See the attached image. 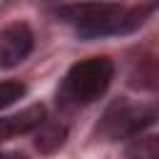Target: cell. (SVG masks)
<instances>
[{
  "mask_svg": "<svg viewBox=\"0 0 159 159\" xmlns=\"http://www.w3.org/2000/svg\"><path fill=\"white\" fill-rule=\"evenodd\" d=\"M67 142V127L62 122H50L45 119L37 129H35V147L42 154H55L57 149H62Z\"/></svg>",
  "mask_w": 159,
  "mask_h": 159,
  "instance_id": "obj_7",
  "label": "cell"
},
{
  "mask_svg": "<svg viewBox=\"0 0 159 159\" xmlns=\"http://www.w3.org/2000/svg\"><path fill=\"white\" fill-rule=\"evenodd\" d=\"M149 5H122V2H72L55 10V17L72 25L75 32L84 40L127 35L144 25Z\"/></svg>",
  "mask_w": 159,
  "mask_h": 159,
  "instance_id": "obj_1",
  "label": "cell"
},
{
  "mask_svg": "<svg viewBox=\"0 0 159 159\" xmlns=\"http://www.w3.org/2000/svg\"><path fill=\"white\" fill-rule=\"evenodd\" d=\"M147 5H149V10H157V7H159V0H149Z\"/></svg>",
  "mask_w": 159,
  "mask_h": 159,
  "instance_id": "obj_11",
  "label": "cell"
},
{
  "mask_svg": "<svg viewBox=\"0 0 159 159\" xmlns=\"http://www.w3.org/2000/svg\"><path fill=\"white\" fill-rule=\"evenodd\" d=\"M127 82L134 89H157L159 87V57H154V55L137 57L132 62Z\"/></svg>",
  "mask_w": 159,
  "mask_h": 159,
  "instance_id": "obj_6",
  "label": "cell"
},
{
  "mask_svg": "<svg viewBox=\"0 0 159 159\" xmlns=\"http://www.w3.org/2000/svg\"><path fill=\"white\" fill-rule=\"evenodd\" d=\"M42 122H45V107L42 104H32V107H27L17 114L0 117V142L27 134V132H35Z\"/></svg>",
  "mask_w": 159,
  "mask_h": 159,
  "instance_id": "obj_5",
  "label": "cell"
},
{
  "mask_svg": "<svg viewBox=\"0 0 159 159\" xmlns=\"http://www.w3.org/2000/svg\"><path fill=\"white\" fill-rule=\"evenodd\" d=\"M154 122H157V109H152L147 104H132L127 99H119L112 107H107V112L102 114V119L97 124V137H102L104 142L132 139L139 132H144L147 127H152Z\"/></svg>",
  "mask_w": 159,
  "mask_h": 159,
  "instance_id": "obj_3",
  "label": "cell"
},
{
  "mask_svg": "<svg viewBox=\"0 0 159 159\" xmlns=\"http://www.w3.org/2000/svg\"><path fill=\"white\" fill-rule=\"evenodd\" d=\"M124 159H159V134L132 139L124 149Z\"/></svg>",
  "mask_w": 159,
  "mask_h": 159,
  "instance_id": "obj_8",
  "label": "cell"
},
{
  "mask_svg": "<svg viewBox=\"0 0 159 159\" xmlns=\"http://www.w3.org/2000/svg\"><path fill=\"white\" fill-rule=\"evenodd\" d=\"M114 65L109 57H87L72 65L57 89V102L67 107H84L97 102L112 84Z\"/></svg>",
  "mask_w": 159,
  "mask_h": 159,
  "instance_id": "obj_2",
  "label": "cell"
},
{
  "mask_svg": "<svg viewBox=\"0 0 159 159\" xmlns=\"http://www.w3.org/2000/svg\"><path fill=\"white\" fill-rule=\"evenodd\" d=\"M32 47H35V37L25 22H12L2 27L0 30V70H10L25 62Z\"/></svg>",
  "mask_w": 159,
  "mask_h": 159,
  "instance_id": "obj_4",
  "label": "cell"
},
{
  "mask_svg": "<svg viewBox=\"0 0 159 159\" xmlns=\"http://www.w3.org/2000/svg\"><path fill=\"white\" fill-rule=\"evenodd\" d=\"M25 92H27V87L22 82H17V80H2L0 82V109H5L10 104H15L17 99H22Z\"/></svg>",
  "mask_w": 159,
  "mask_h": 159,
  "instance_id": "obj_9",
  "label": "cell"
},
{
  "mask_svg": "<svg viewBox=\"0 0 159 159\" xmlns=\"http://www.w3.org/2000/svg\"><path fill=\"white\" fill-rule=\"evenodd\" d=\"M0 159H25V154H20V152H0Z\"/></svg>",
  "mask_w": 159,
  "mask_h": 159,
  "instance_id": "obj_10",
  "label": "cell"
}]
</instances>
